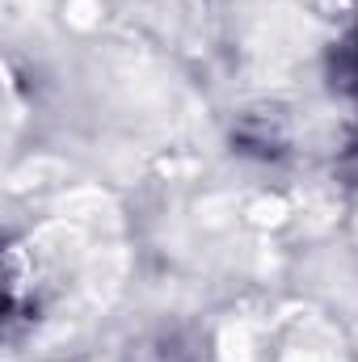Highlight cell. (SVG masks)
Listing matches in <instances>:
<instances>
[{
  "mask_svg": "<svg viewBox=\"0 0 358 362\" xmlns=\"http://www.w3.org/2000/svg\"><path fill=\"white\" fill-rule=\"evenodd\" d=\"M131 362H198V350H194V341H190L185 333L165 329V333L139 341V346L131 350Z\"/></svg>",
  "mask_w": 358,
  "mask_h": 362,
  "instance_id": "6da1fadb",
  "label": "cell"
},
{
  "mask_svg": "<svg viewBox=\"0 0 358 362\" xmlns=\"http://www.w3.org/2000/svg\"><path fill=\"white\" fill-rule=\"evenodd\" d=\"M342 72L350 76V85L358 89V34L346 42V47H342Z\"/></svg>",
  "mask_w": 358,
  "mask_h": 362,
  "instance_id": "7a4b0ae2",
  "label": "cell"
}]
</instances>
